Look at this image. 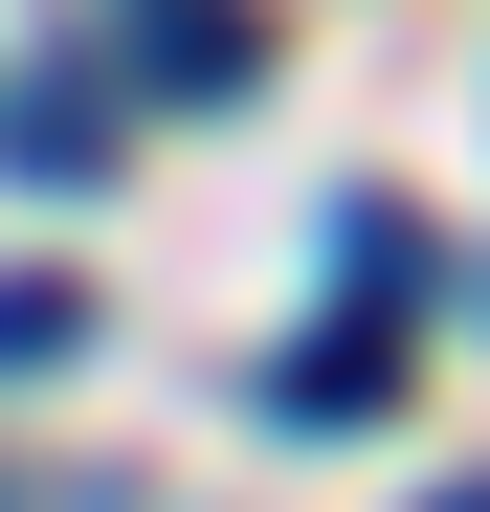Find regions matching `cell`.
Returning <instances> with one entry per match:
<instances>
[{
  "instance_id": "6da1fadb",
  "label": "cell",
  "mask_w": 490,
  "mask_h": 512,
  "mask_svg": "<svg viewBox=\"0 0 490 512\" xmlns=\"http://www.w3.org/2000/svg\"><path fill=\"white\" fill-rule=\"evenodd\" d=\"M112 134H134V90H112L90 45H67V67H23V90H0V179H45V201H90V179H112Z\"/></svg>"
},
{
  "instance_id": "7a4b0ae2",
  "label": "cell",
  "mask_w": 490,
  "mask_h": 512,
  "mask_svg": "<svg viewBox=\"0 0 490 512\" xmlns=\"http://www.w3.org/2000/svg\"><path fill=\"white\" fill-rule=\"evenodd\" d=\"M90 67H134V90H179V112H223L245 67H268V23H245V0H112V23H90Z\"/></svg>"
},
{
  "instance_id": "3957f363",
  "label": "cell",
  "mask_w": 490,
  "mask_h": 512,
  "mask_svg": "<svg viewBox=\"0 0 490 512\" xmlns=\"http://www.w3.org/2000/svg\"><path fill=\"white\" fill-rule=\"evenodd\" d=\"M245 401H268V423H379V401H401V334H379V312H335L312 357H268Z\"/></svg>"
},
{
  "instance_id": "277c9868",
  "label": "cell",
  "mask_w": 490,
  "mask_h": 512,
  "mask_svg": "<svg viewBox=\"0 0 490 512\" xmlns=\"http://www.w3.org/2000/svg\"><path fill=\"white\" fill-rule=\"evenodd\" d=\"M67 334H90V290H67V268H0V379H67Z\"/></svg>"
},
{
  "instance_id": "5b68a950",
  "label": "cell",
  "mask_w": 490,
  "mask_h": 512,
  "mask_svg": "<svg viewBox=\"0 0 490 512\" xmlns=\"http://www.w3.org/2000/svg\"><path fill=\"white\" fill-rule=\"evenodd\" d=\"M335 268H357V290L401 312V290H424V223H401V201H335Z\"/></svg>"
},
{
  "instance_id": "8992f818",
  "label": "cell",
  "mask_w": 490,
  "mask_h": 512,
  "mask_svg": "<svg viewBox=\"0 0 490 512\" xmlns=\"http://www.w3.org/2000/svg\"><path fill=\"white\" fill-rule=\"evenodd\" d=\"M446 512H490V490H446Z\"/></svg>"
}]
</instances>
